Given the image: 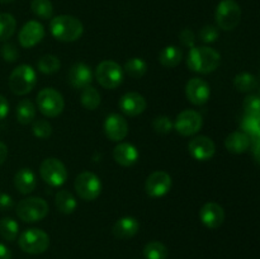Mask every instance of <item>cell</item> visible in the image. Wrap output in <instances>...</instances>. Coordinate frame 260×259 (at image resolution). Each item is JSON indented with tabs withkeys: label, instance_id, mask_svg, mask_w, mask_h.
I'll use <instances>...</instances> for the list:
<instances>
[{
	"label": "cell",
	"instance_id": "1",
	"mask_svg": "<svg viewBox=\"0 0 260 259\" xmlns=\"http://www.w3.org/2000/svg\"><path fill=\"white\" fill-rule=\"evenodd\" d=\"M221 63V55L215 48L207 46H194L187 56V66L194 73H213Z\"/></svg>",
	"mask_w": 260,
	"mask_h": 259
},
{
	"label": "cell",
	"instance_id": "2",
	"mask_svg": "<svg viewBox=\"0 0 260 259\" xmlns=\"http://www.w3.org/2000/svg\"><path fill=\"white\" fill-rule=\"evenodd\" d=\"M51 35L61 42H75L83 36L84 25L78 18L62 14L52 18L50 23Z\"/></svg>",
	"mask_w": 260,
	"mask_h": 259
},
{
	"label": "cell",
	"instance_id": "3",
	"mask_svg": "<svg viewBox=\"0 0 260 259\" xmlns=\"http://www.w3.org/2000/svg\"><path fill=\"white\" fill-rule=\"evenodd\" d=\"M37 83V75L30 65H19L12 71L9 76V89L15 95H25L30 93Z\"/></svg>",
	"mask_w": 260,
	"mask_h": 259
},
{
	"label": "cell",
	"instance_id": "4",
	"mask_svg": "<svg viewBox=\"0 0 260 259\" xmlns=\"http://www.w3.org/2000/svg\"><path fill=\"white\" fill-rule=\"evenodd\" d=\"M48 203L41 197H28L19 201L15 208L17 216L24 222H37L48 215Z\"/></svg>",
	"mask_w": 260,
	"mask_h": 259
},
{
	"label": "cell",
	"instance_id": "5",
	"mask_svg": "<svg viewBox=\"0 0 260 259\" xmlns=\"http://www.w3.org/2000/svg\"><path fill=\"white\" fill-rule=\"evenodd\" d=\"M123 68L112 60L102 61L95 69V78L104 89H116L123 81Z\"/></svg>",
	"mask_w": 260,
	"mask_h": 259
},
{
	"label": "cell",
	"instance_id": "6",
	"mask_svg": "<svg viewBox=\"0 0 260 259\" xmlns=\"http://www.w3.org/2000/svg\"><path fill=\"white\" fill-rule=\"evenodd\" d=\"M216 23L223 30H233L241 19V8L235 0H221L216 8Z\"/></svg>",
	"mask_w": 260,
	"mask_h": 259
},
{
	"label": "cell",
	"instance_id": "7",
	"mask_svg": "<svg viewBox=\"0 0 260 259\" xmlns=\"http://www.w3.org/2000/svg\"><path fill=\"white\" fill-rule=\"evenodd\" d=\"M19 248L28 254H42L50 246V236L41 229H28L18 239Z\"/></svg>",
	"mask_w": 260,
	"mask_h": 259
},
{
	"label": "cell",
	"instance_id": "8",
	"mask_svg": "<svg viewBox=\"0 0 260 259\" xmlns=\"http://www.w3.org/2000/svg\"><path fill=\"white\" fill-rule=\"evenodd\" d=\"M37 107L43 116L53 118L62 113L65 101L60 91L53 88H45L37 94Z\"/></svg>",
	"mask_w": 260,
	"mask_h": 259
},
{
	"label": "cell",
	"instance_id": "9",
	"mask_svg": "<svg viewBox=\"0 0 260 259\" xmlns=\"http://www.w3.org/2000/svg\"><path fill=\"white\" fill-rule=\"evenodd\" d=\"M40 174L51 187H61L68 179V169L65 164L56 157L43 160L40 167Z\"/></svg>",
	"mask_w": 260,
	"mask_h": 259
},
{
	"label": "cell",
	"instance_id": "10",
	"mask_svg": "<svg viewBox=\"0 0 260 259\" xmlns=\"http://www.w3.org/2000/svg\"><path fill=\"white\" fill-rule=\"evenodd\" d=\"M76 193L84 201H94L102 192V182L98 175L91 172H83L76 177L74 183Z\"/></svg>",
	"mask_w": 260,
	"mask_h": 259
},
{
	"label": "cell",
	"instance_id": "11",
	"mask_svg": "<svg viewBox=\"0 0 260 259\" xmlns=\"http://www.w3.org/2000/svg\"><path fill=\"white\" fill-rule=\"evenodd\" d=\"M173 126L182 136H193L202 128L203 119L198 112L193 109H184L178 114Z\"/></svg>",
	"mask_w": 260,
	"mask_h": 259
},
{
	"label": "cell",
	"instance_id": "12",
	"mask_svg": "<svg viewBox=\"0 0 260 259\" xmlns=\"http://www.w3.org/2000/svg\"><path fill=\"white\" fill-rule=\"evenodd\" d=\"M172 188V177L167 172L157 170L147 177L145 190L150 197L159 198L167 195Z\"/></svg>",
	"mask_w": 260,
	"mask_h": 259
},
{
	"label": "cell",
	"instance_id": "13",
	"mask_svg": "<svg viewBox=\"0 0 260 259\" xmlns=\"http://www.w3.org/2000/svg\"><path fill=\"white\" fill-rule=\"evenodd\" d=\"M188 151L193 159L198 161H207L215 155L216 145L210 137L196 136L188 144Z\"/></svg>",
	"mask_w": 260,
	"mask_h": 259
},
{
	"label": "cell",
	"instance_id": "14",
	"mask_svg": "<svg viewBox=\"0 0 260 259\" xmlns=\"http://www.w3.org/2000/svg\"><path fill=\"white\" fill-rule=\"evenodd\" d=\"M187 99L194 106H203L208 102L211 95V89L207 81L200 78H192L185 85Z\"/></svg>",
	"mask_w": 260,
	"mask_h": 259
},
{
	"label": "cell",
	"instance_id": "15",
	"mask_svg": "<svg viewBox=\"0 0 260 259\" xmlns=\"http://www.w3.org/2000/svg\"><path fill=\"white\" fill-rule=\"evenodd\" d=\"M45 37V27L37 20H29L19 30L18 40L22 47L30 48L38 45Z\"/></svg>",
	"mask_w": 260,
	"mask_h": 259
},
{
	"label": "cell",
	"instance_id": "16",
	"mask_svg": "<svg viewBox=\"0 0 260 259\" xmlns=\"http://www.w3.org/2000/svg\"><path fill=\"white\" fill-rule=\"evenodd\" d=\"M104 134L112 141H122L128 134V123L121 114H109L104 121Z\"/></svg>",
	"mask_w": 260,
	"mask_h": 259
},
{
	"label": "cell",
	"instance_id": "17",
	"mask_svg": "<svg viewBox=\"0 0 260 259\" xmlns=\"http://www.w3.org/2000/svg\"><path fill=\"white\" fill-rule=\"evenodd\" d=\"M201 222L208 229H217L225 221V211L218 203L207 202L200 211Z\"/></svg>",
	"mask_w": 260,
	"mask_h": 259
},
{
	"label": "cell",
	"instance_id": "18",
	"mask_svg": "<svg viewBox=\"0 0 260 259\" xmlns=\"http://www.w3.org/2000/svg\"><path fill=\"white\" fill-rule=\"evenodd\" d=\"M119 109L123 112L126 116L136 117L139 114L144 113L146 109L147 103L146 99L141 95V94L136 93V91H128L124 95L121 96L119 99Z\"/></svg>",
	"mask_w": 260,
	"mask_h": 259
},
{
	"label": "cell",
	"instance_id": "19",
	"mask_svg": "<svg viewBox=\"0 0 260 259\" xmlns=\"http://www.w3.org/2000/svg\"><path fill=\"white\" fill-rule=\"evenodd\" d=\"M68 80L73 88L83 90L93 81V73L90 70V66L84 62L74 63L69 70Z\"/></svg>",
	"mask_w": 260,
	"mask_h": 259
},
{
	"label": "cell",
	"instance_id": "20",
	"mask_svg": "<svg viewBox=\"0 0 260 259\" xmlns=\"http://www.w3.org/2000/svg\"><path fill=\"white\" fill-rule=\"evenodd\" d=\"M139 150L129 142H121L113 150V157L117 164L122 167H131L139 160Z\"/></svg>",
	"mask_w": 260,
	"mask_h": 259
},
{
	"label": "cell",
	"instance_id": "21",
	"mask_svg": "<svg viewBox=\"0 0 260 259\" xmlns=\"http://www.w3.org/2000/svg\"><path fill=\"white\" fill-rule=\"evenodd\" d=\"M140 230V223L139 221L135 217L131 216H124V217L119 218L116 221V223L113 225V235L117 239H122V240H126V239H131L139 233Z\"/></svg>",
	"mask_w": 260,
	"mask_h": 259
},
{
	"label": "cell",
	"instance_id": "22",
	"mask_svg": "<svg viewBox=\"0 0 260 259\" xmlns=\"http://www.w3.org/2000/svg\"><path fill=\"white\" fill-rule=\"evenodd\" d=\"M225 146L231 154H244L251 146V139L241 131H235L225 140Z\"/></svg>",
	"mask_w": 260,
	"mask_h": 259
},
{
	"label": "cell",
	"instance_id": "23",
	"mask_svg": "<svg viewBox=\"0 0 260 259\" xmlns=\"http://www.w3.org/2000/svg\"><path fill=\"white\" fill-rule=\"evenodd\" d=\"M36 185H37V180H36L35 173L28 168H23L19 169L14 175V187L22 195H28L35 190Z\"/></svg>",
	"mask_w": 260,
	"mask_h": 259
},
{
	"label": "cell",
	"instance_id": "24",
	"mask_svg": "<svg viewBox=\"0 0 260 259\" xmlns=\"http://www.w3.org/2000/svg\"><path fill=\"white\" fill-rule=\"evenodd\" d=\"M183 58V52L179 47L177 46H167L161 50L159 53V62L161 63L164 68L172 69L175 68L180 63Z\"/></svg>",
	"mask_w": 260,
	"mask_h": 259
},
{
	"label": "cell",
	"instance_id": "25",
	"mask_svg": "<svg viewBox=\"0 0 260 259\" xmlns=\"http://www.w3.org/2000/svg\"><path fill=\"white\" fill-rule=\"evenodd\" d=\"M55 203L57 210L63 215H71L78 206L76 198L74 197L73 193L66 189L58 190L55 197Z\"/></svg>",
	"mask_w": 260,
	"mask_h": 259
},
{
	"label": "cell",
	"instance_id": "26",
	"mask_svg": "<svg viewBox=\"0 0 260 259\" xmlns=\"http://www.w3.org/2000/svg\"><path fill=\"white\" fill-rule=\"evenodd\" d=\"M259 85L258 78L250 73H240L234 79V86L240 93H251Z\"/></svg>",
	"mask_w": 260,
	"mask_h": 259
},
{
	"label": "cell",
	"instance_id": "27",
	"mask_svg": "<svg viewBox=\"0 0 260 259\" xmlns=\"http://www.w3.org/2000/svg\"><path fill=\"white\" fill-rule=\"evenodd\" d=\"M15 116L19 123L29 124L32 123L36 117V106L29 99H23L18 103L15 109Z\"/></svg>",
	"mask_w": 260,
	"mask_h": 259
},
{
	"label": "cell",
	"instance_id": "28",
	"mask_svg": "<svg viewBox=\"0 0 260 259\" xmlns=\"http://www.w3.org/2000/svg\"><path fill=\"white\" fill-rule=\"evenodd\" d=\"M17 20L9 13H0V41L5 42L14 35Z\"/></svg>",
	"mask_w": 260,
	"mask_h": 259
},
{
	"label": "cell",
	"instance_id": "29",
	"mask_svg": "<svg viewBox=\"0 0 260 259\" xmlns=\"http://www.w3.org/2000/svg\"><path fill=\"white\" fill-rule=\"evenodd\" d=\"M147 71V63L145 62L142 58L140 57H132L124 63L123 73L131 76L134 79H140L146 74Z\"/></svg>",
	"mask_w": 260,
	"mask_h": 259
},
{
	"label": "cell",
	"instance_id": "30",
	"mask_svg": "<svg viewBox=\"0 0 260 259\" xmlns=\"http://www.w3.org/2000/svg\"><path fill=\"white\" fill-rule=\"evenodd\" d=\"M19 234V225L12 217H3L0 220V236L7 241H14Z\"/></svg>",
	"mask_w": 260,
	"mask_h": 259
},
{
	"label": "cell",
	"instance_id": "31",
	"mask_svg": "<svg viewBox=\"0 0 260 259\" xmlns=\"http://www.w3.org/2000/svg\"><path fill=\"white\" fill-rule=\"evenodd\" d=\"M80 101L81 104H83L86 109L94 111V109L98 108L99 104H101V94H99V91L96 90L94 86L89 85L86 86V88H84L83 91H81Z\"/></svg>",
	"mask_w": 260,
	"mask_h": 259
},
{
	"label": "cell",
	"instance_id": "32",
	"mask_svg": "<svg viewBox=\"0 0 260 259\" xmlns=\"http://www.w3.org/2000/svg\"><path fill=\"white\" fill-rule=\"evenodd\" d=\"M30 10L40 19H50L53 15V5L51 0H32Z\"/></svg>",
	"mask_w": 260,
	"mask_h": 259
},
{
	"label": "cell",
	"instance_id": "33",
	"mask_svg": "<svg viewBox=\"0 0 260 259\" xmlns=\"http://www.w3.org/2000/svg\"><path fill=\"white\" fill-rule=\"evenodd\" d=\"M241 132H244L245 135H248L250 139H256L260 136V121L259 117L255 116H245L243 117L240 122Z\"/></svg>",
	"mask_w": 260,
	"mask_h": 259
},
{
	"label": "cell",
	"instance_id": "34",
	"mask_svg": "<svg viewBox=\"0 0 260 259\" xmlns=\"http://www.w3.org/2000/svg\"><path fill=\"white\" fill-rule=\"evenodd\" d=\"M144 256L146 259H167L168 248L161 241H150L145 245Z\"/></svg>",
	"mask_w": 260,
	"mask_h": 259
},
{
	"label": "cell",
	"instance_id": "35",
	"mask_svg": "<svg viewBox=\"0 0 260 259\" xmlns=\"http://www.w3.org/2000/svg\"><path fill=\"white\" fill-rule=\"evenodd\" d=\"M61 62L58 60L57 56L55 55H45L38 60L37 62V69L42 74H55L60 70Z\"/></svg>",
	"mask_w": 260,
	"mask_h": 259
},
{
	"label": "cell",
	"instance_id": "36",
	"mask_svg": "<svg viewBox=\"0 0 260 259\" xmlns=\"http://www.w3.org/2000/svg\"><path fill=\"white\" fill-rule=\"evenodd\" d=\"M32 132L38 139H48L52 135V126L46 119H37L33 121Z\"/></svg>",
	"mask_w": 260,
	"mask_h": 259
},
{
	"label": "cell",
	"instance_id": "37",
	"mask_svg": "<svg viewBox=\"0 0 260 259\" xmlns=\"http://www.w3.org/2000/svg\"><path fill=\"white\" fill-rule=\"evenodd\" d=\"M244 112L248 116H255L260 117V99L258 95H254V94H250V95L246 96L244 99Z\"/></svg>",
	"mask_w": 260,
	"mask_h": 259
},
{
	"label": "cell",
	"instance_id": "38",
	"mask_svg": "<svg viewBox=\"0 0 260 259\" xmlns=\"http://www.w3.org/2000/svg\"><path fill=\"white\" fill-rule=\"evenodd\" d=\"M173 122L172 119L168 116H159L152 121V128L155 130V132L161 135H168L172 132L173 130Z\"/></svg>",
	"mask_w": 260,
	"mask_h": 259
},
{
	"label": "cell",
	"instance_id": "39",
	"mask_svg": "<svg viewBox=\"0 0 260 259\" xmlns=\"http://www.w3.org/2000/svg\"><path fill=\"white\" fill-rule=\"evenodd\" d=\"M218 35V28L216 25L212 24H207L200 30V40L205 43H213L217 41Z\"/></svg>",
	"mask_w": 260,
	"mask_h": 259
},
{
	"label": "cell",
	"instance_id": "40",
	"mask_svg": "<svg viewBox=\"0 0 260 259\" xmlns=\"http://www.w3.org/2000/svg\"><path fill=\"white\" fill-rule=\"evenodd\" d=\"M0 53H2V57L4 58V61H7V62H14V61H17L18 57H19V52H18L17 47H15L13 43H4V45L2 46Z\"/></svg>",
	"mask_w": 260,
	"mask_h": 259
},
{
	"label": "cell",
	"instance_id": "41",
	"mask_svg": "<svg viewBox=\"0 0 260 259\" xmlns=\"http://www.w3.org/2000/svg\"><path fill=\"white\" fill-rule=\"evenodd\" d=\"M179 40L180 42H182V45L188 48H192L196 46V35L192 29H189V28H185V29H183L182 32H180Z\"/></svg>",
	"mask_w": 260,
	"mask_h": 259
},
{
	"label": "cell",
	"instance_id": "42",
	"mask_svg": "<svg viewBox=\"0 0 260 259\" xmlns=\"http://www.w3.org/2000/svg\"><path fill=\"white\" fill-rule=\"evenodd\" d=\"M13 198L7 193L0 192V211H7L12 208Z\"/></svg>",
	"mask_w": 260,
	"mask_h": 259
},
{
	"label": "cell",
	"instance_id": "43",
	"mask_svg": "<svg viewBox=\"0 0 260 259\" xmlns=\"http://www.w3.org/2000/svg\"><path fill=\"white\" fill-rule=\"evenodd\" d=\"M9 113V103H8L7 98L0 94V119H4Z\"/></svg>",
	"mask_w": 260,
	"mask_h": 259
},
{
	"label": "cell",
	"instance_id": "44",
	"mask_svg": "<svg viewBox=\"0 0 260 259\" xmlns=\"http://www.w3.org/2000/svg\"><path fill=\"white\" fill-rule=\"evenodd\" d=\"M8 157V146L3 141H0V165L4 164Z\"/></svg>",
	"mask_w": 260,
	"mask_h": 259
},
{
	"label": "cell",
	"instance_id": "45",
	"mask_svg": "<svg viewBox=\"0 0 260 259\" xmlns=\"http://www.w3.org/2000/svg\"><path fill=\"white\" fill-rule=\"evenodd\" d=\"M0 259H12V251L2 243H0Z\"/></svg>",
	"mask_w": 260,
	"mask_h": 259
},
{
	"label": "cell",
	"instance_id": "46",
	"mask_svg": "<svg viewBox=\"0 0 260 259\" xmlns=\"http://www.w3.org/2000/svg\"><path fill=\"white\" fill-rule=\"evenodd\" d=\"M13 2H14V0H0L2 4H9V3H13Z\"/></svg>",
	"mask_w": 260,
	"mask_h": 259
}]
</instances>
